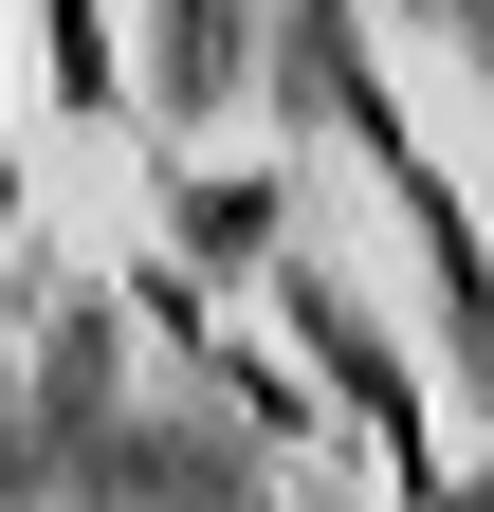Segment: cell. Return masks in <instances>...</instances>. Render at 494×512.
I'll use <instances>...</instances> for the list:
<instances>
[{
    "label": "cell",
    "instance_id": "6da1fadb",
    "mask_svg": "<svg viewBox=\"0 0 494 512\" xmlns=\"http://www.w3.org/2000/svg\"><path fill=\"white\" fill-rule=\"evenodd\" d=\"M293 110L330 128V147L385 183V220L421 238V275H440V366L494 403V238H476V202L440 183V147L403 128V92H385V55H366V0H293Z\"/></svg>",
    "mask_w": 494,
    "mask_h": 512
},
{
    "label": "cell",
    "instance_id": "7a4b0ae2",
    "mask_svg": "<svg viewBox=\"0 0 494 512\" xmlns=\"http://www.w3.org/2000/svg\"><path fill=\"white\" fill-rule=\"evenodd\" d=\"M257 293H275V330L312 348V403H348V421H366L385 494H421V476H440V439H421V366L366 330V293L330 275V256H293V220H275V256H257Z\"/></svg>",
    "mask_w": 494,
    "mask_h": 512
},
{
    "label": "cell",
    "instance_id": "3957f363",
    "mask_svg": "<svg viewBox=\"0 0 494 512\" xmlns=\"http://www.w3.org/2000/svg\"><path fill=\"white\" fill-rule=\"evenodd\" d=\"M19 19H37V110L55 128H147V74L110 37V0H19Z\"/></svg>",
    "mask_w": 494,
    "mask_h": 512
},
{
    "label": "cell",
    "instance_id": "277c9868",
    "mask_svg": "<svg viewBox=\"0 0 494 512\" xmlns=\"http://www.w3.org/2000/svg\"><path fill=\"white\" fill-rule=\"evenodd\" d=\"M403 512H494V458H476V476H458V458H440V476H421V494H403Z\"/></svg>",
    "mask_w": 494,
    "mask_h": 512
},
{
    "label": "cell",
    "instance_id": "5b68a950",
    "mask_svg": "<svg viewBox=\"0 0 494 512\" xmlns=\"http://www.w3.org/2000/svg\"><path fill=\"white\" fill-rule=\"evenodd\" d=\"M37 202V165H19V92H0V220H19Z\"/></svg>",
    "mask_w": 494,
    "mask_h": 512
},
{
    "label": "cell",
    "instance_id": "8992f818",
    "mask_svg": "<svg viewBox=\"0 0 494 512\" xmlns=\"http://www.w3.org/2000/svg\"><path fill=\"white\" fill-rule=\"evenodd\" d=\"M440 19H458V37H476V74H494V0H440Z\"/></svg>",
    "mask_w": 494,
    "mask_h": 512
},
{
    "label": "cell",
    "instance_id": "52a82bcc",
    "mask_svg": "<svg viewBox=\"0 0 494 512\" xmlns=\"http://www.w3.org/2000/svg\"><path fill=\"white\" fill-rule=\"evenodd\" d=\"M0 348H19V311H0Z\"/></svg>",
    "mask_w": 494,
    "mask_h": 512
}]
</instances>
